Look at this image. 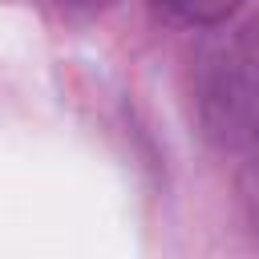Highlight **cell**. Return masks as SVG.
Returning <instances> with one entry per match:
<instances>
[{
	"label": "cell",
	"instance_id": "1",
	"mask_svg": "<svg viewBox=\"0 0 259 259\" xmlns=\"http://www.w3.org/2000/svg\"><path fill=\"white\" fill-rule=\"evenodd\" d=\"M190 101L214 146H247L259 134V16L219 28L198 45L190 61Z\"/></svg>",
	"mask_w": 259,
	"mask_h": 259
},
{
	"label": "cell",
	"instance_id": "2",
	"mask_svg": "<svg viewBox=\"0 0 259 259\" xmlns=\"http://www.w3.org/2000/svg\"><path fill=\"white\" fill-rule=\"evenodd\" d=\"M158 12H166L170 20L178 24H190V28H210V24H223L239 0H150Z\"/></svg>",
	"mask_w": 259,
	"mask_h": 259
},
{
	"label": "cell",
	"instance_id": "3",
	"mask_svg": "<svg viewBox=\"0 0 259 259\" xmlns=\"http://www.w3.org/2000/svg\"><path fill=\"white\" fill-rule=\"evenodd\" d=\"M247 146H251V154H247L243 174H239V198H243V210H247L251 231L259 235V134H255Z\"/></svg>",
	"mask_w": 259,
	"mask_h": 259
},
{
	"label": "cell",
	"instance_id": "4",
	"mask_svg": "<svg viewBox=\"0 0 259 259\" xmlns=\"http://www.w3.org/2000/svg\"><path fill=\"white\" fill-rule=\"evenodd\" d=\"M61 4H69V8H81V12H101V8H109L113 0H61Z\"/></svg>",
	"mask_w": 259,
	"mask_h": 259
}]
</instances>
